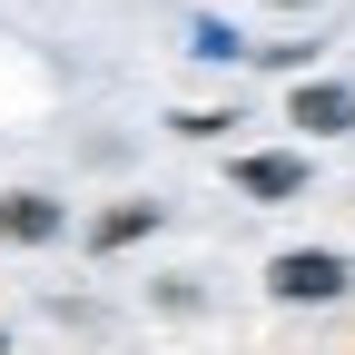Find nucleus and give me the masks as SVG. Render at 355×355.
I'll return each instance as SVG.
<instances>
[{
	"mask_svg": "<svg viewBox=\"0 0 355 355\" xmlns=\"http://www.w3.org/2000/svg\"><path fill=\"white\" fill-rule=\"evenodd\" d=\"M247 198H306V158H286V148H257V158H237L227 168Z\"/></svg>",
	"mask_w": 355,
	"mask_h": 355,
	"instance_id": "4",
	"label": "nucleus"
},
{
	"mask_svg": "<svg viewBox=\"0 0 355 355\" xmlns=\"http://www.w3.org/2000/svg\"><path fill=\"white\" fill-rule=\"evenodd\" d=\"M148 227H158V207H148V198H128V207H109L99 227H89V247H99V257H119V247H139Z\"/></svg>",
	"mask_w": 355,
	"mask_h": 355,
	"instance_id": "5",
	"label": "nucleus"
},
{
	"mask_svg": "<svg viewBox=\"0 0 355 355\" xmlns=\"http://www.w3.org/2000/svg\"><path fill=\"white\" fill-rule=\"evenodd\" d=\"M0 355H10V336H0Z\"/></svg>",
	"mask_w": 355,
	"mask_h": 355,
	"instance_id": "10",
	"label": "nucleus"
},
{
	"mask_svg": "<svg viewBox=\"0 0 355 355\" xmlns=\"http://www.w3.org/2000/svg\"><path fill=\"white\" fill-rule=\"evenodd\" d=\"M188 60H217V69H227V60H247V40H237L227 20H198V30H188Z\"/></svg>",
	"mask_w": 355,
	"mask_h": 355,
	"instance_id": "6",
	"label": "nucleus"
},
{
	"mask_svg": "<svg viewBox=\"0 0 355 355\" xmlns=\"http://www.w3.org/2000/svg\"><path fill=\"white\" fill-rule=\"evenodd\" d=\"M168 128H178V139H217V128H237V109H178Z\"/></svg>",
	"mask_w": 355,
	"mask_h": 355,
	"instance_id": "7",
	"label": "nucleus"
},
{
	"mask_svg": "<svg viewBox=\"0 0 355 355\" xmlns=\"http://www.w3.org/2000/svg\"><path fill=\"white\" fill-rule=\"evenodd\" d=\"M158 306H168V316H198L207 286H198V277H168V286H158Z\"/></svg>",
	"mask_w": 355,
	"mask_h": 355,
	"instance_id": "8",
	"label": "nucleus"
},
{
	"mask_svg": "<svg viewBox=\"0 0 355 355\" xmlns=\"http://www.w3.org/2000/svg\"><path fill=\"white\" fill-rule=\"evenodd\" d=\"M0 237H10V247H60L69 237V207L40 198V188H10V198H0Z\"/></svg>",
	"mask_w": 355,
	"mask_h": 355,
	"instance_id": "3",
	"label": "nucleus"
},
{
	"mask_svg": "<svg viewBox=\"0 0 355 355\" xmlns=\"http://www.w3.org/2000/svg\"><path fill=\"white\" fill-rule=\"evenodd\" d=\"M266 286H277L286 306H336V296L355 286V266H345V257H326V247H286L277 266H266Z\"/></svg>",
	"mask_w": 355,
	"mask_h": 355,
	"instance_id": "1",
	"label": "nucleus"
},
{
	"mask_svg": "<svg viewBox=\"0 0 355 355\" xmlns=\"http://www.w3.org/2000/svg\"><path fill=\"white\" fill-rule=\"evenodd\" d=\"M277 10H316V0H277Z\"/></svg>",
	"mask_w": 355,
	"mask_h": 355,
	"instance_id": "9",
	"label": "nucleus"
},
{
	"mask_svg": "<svg viewBox=\"0 0 355 355\" xmlns=\"http://www.w3.org/2000/svg\"><path fill=\"white\" fill-rule=\"evenodd\" d=\"M286 119L306 128V139H345V128H355V89H345V79H296Z\"/></svg>",
	"mask_w": 355,
	"mask_h": 355,
	"instance_id": "2",
	"label": "nucleus"
}]
</instances>
